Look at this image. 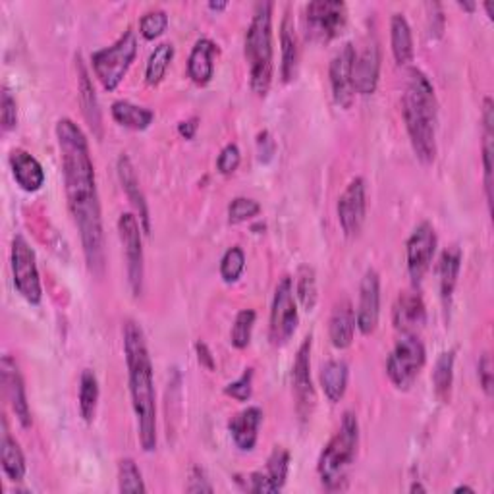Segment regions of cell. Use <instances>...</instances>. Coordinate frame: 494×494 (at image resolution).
I'll list each match as a JSON object with an SVG mask.
<instances>
[{"label": "cell", "mask_w": 494, "mask_h": 494, "mask_svg": "<svg viewBox=\"0 0 494 494\" xmlns=\"http://www.w3.org/2000/svg\"><path fill=\"white\" fill-rule=\"evenodd\" d=\"M485 8H487V12H489V16L492 18V3H485Z\"/></svg>", "instance_id": "55"}, {"label": "cell", "mask_w": 494, "mask_h": 494, "mask_svg": "<svg viewBox=\"0 0 494 494\" xmlns=\"http://www.w3.org/2000/svg\"><path fill=\"white\" fill-rule=\"evenodd\" d=\"M483 168H485V192L489 209H492V153H494V105L487 97L483 105Z\"/></svg>", "instance_id": "33"}, {"label": "cell", "mask_w": 494, "mask_h": 494, "mask_svg": "<svg viewBox=\"0 0 494 494\" xmlns=\"http://www.w3.org/2000/svg\"><path fill=\"white\" fill-rule=\"evenodd\" d=\"M381 76V49L375 39L367 41L361 51H356L352 81L354 91L359 95H373Z\"/></svg>", "instance_id": "19"}, {"label": "cell", "mask_w": 494, "mask_h": 494, "mask_svg": "<svg viewBox=\"0 0 494 494\" xmlns=\"http://www.w3.org/2000/svg\"><path fill=\"white\" fill-rule=\"evenodd\" d=\"M359 446V423L354 412H346L342 423L334 437L323 448L317 461V471L321 477V483L327 490H342L347 483Z\"/></svg>", "instance_id": "5"}, {"label": "cell", "mask_w": 494, "mask_h": 494, "mask_svg": "<svg viewBox=\"0 0 494 494\" xmlns=\"http://www.w3.org/2000/svg\"><path fill=\"white\" fill-rule=\"evenodd\" d=\"M427 352L417 334H404L386 359V375L396 388L408 390L423 371Z\"/></svg>", "instance_id": "7"}, {"label": "cell", "mask_w": 494, "mask_h": 494, "mask_svg": "<svg viewBox=\"0 0 494 494\" xmlns=\"http://www.w3.org/2000/svg\"><path fill=\"white\" fill-rule=\"evenodd\" d=\"M479 383H481V388L487 396H492V359L489 354H483V357L479 359Z\"/></svg>", "instance_id": "47"}, {"label": "cell", "mask_w": 494, "mask_h": 494, "mask_svg": "<svg viewBox=\"0 0 494 494\" xmlns=\"http://www.w3.org/2000/svg\"><path fill=\"white\" fill-rule=\"evenodd\" d=\"M240 163H242V153L238 149V145L228 143L221 151L219 158H216V168H219V172L224 174V176H230V174H234L238 170Z\"/></svg>", "instance_id": "44"}, {"label": "cell", "mask_w": 494, "mask_h": 494, "mask_svg": "<svg viewBox=\"0 0 494 494\" xmlns=\"http://www.w3.org/2000/svg\"><path fill=\"white\" fill-rule=\"evenodd\" d=\"M338 223L347 238L359 234L367 214V185L361 176L354 178L346 185V190L338 197Z\"/></svg>", "instance_id": "14"}, {"label": "cell", "mask_w": 494, "mask_h": 494, "mask_svg": "<svg viewBox=\"0 0 494 494\" xmlns=\"http://www.w3.org/2000/svg\"><path fill=\"white\" fill-rule=\"evenodd\" d=\"M10 166H12L14 180H16V184L24 192L35 194L43 185H45V180H47L45 170H43L41 163L32 153H27L24 149H14L10 153Z\"/></svg>", "instance_id": "23"}, {"label": "cell", "mask_w": 494, "mask_h": 494, "mask_svg": "<svg viewBox=\"0 0 494 494\" xmlns=\"http://www.w3.org/2000/svg\"><path fill=\"white\" fill-rule=\"evenodd\" d=\"M263 410L252 405L238 412L228 421V432L242 452H252L259 439V427L263 423Z\"/></svg>", "instance_id": "22"}, {"label": "cell", "mask_w": 494, "mask_h": 494, "mask_svg": "<svg viewBox=\"0 0 494 494\" xmlns=\"http://www.w3.org/2000/svg\"><path fill=\"white\" fill-rule=\"evenodd\" d=\"M461 250L458 245H450L442 252L439 261V282H441V298L444 301V308H448L452 301L454 290L458 284V276L461 271Z\"/></svg>", "instance_id": "27"}, {"label": "cell", "mask_w": 494, "mask_h": 494, "mask_svg": "<svg viewBox=\"0 0 494 494\" xmlns=\"http://www.w3.org/2000/svg\"><path fill=\"white\" fill-rule=\"evenodd\" d=\"M272 8L265 0L255 6L253 18L245 33V62L250 66V85L253 93L265 97L272 83L274 51H272Z\"/></svg>", "instance_id": "4"}, {"label": "cell", "mask_w": 494, "mask_h": 494, "mask_svg": "<svg viewBox=\"0 0 494 494\" xmlns=\"http://www.w3.org/2000/svg\"><path fill=\"white\" fill-rule=\"evenodd\" d=\"M311 346H313V337H305L301 346L298 347V354L292 366V388H294V396H296V410L298 415L308 421L315 410V386L311 379Z\"/></svg>", "instance_id": "13"}, {"label": "cell", "mask_w": 494, "mask_h": 494, "mask_svg": "<svg viewBox=\"0 0 494 494\" xmlns=\"http://www.w3.org/2000/svg\"><path fill=\"white\" fill-rule=\"evenodd\" d=\"M197 129H199V119L197 116H192V119H187L184 122L178 124V134L185 139H194L195 134H197Z\"/></svg>", "instance_id": "50"}, {"label": "cell", "mask_w": 494, "mask_h": 494, "mask_svg": "<svg viewBox=\"0 0 494 494\" xmlns=\"http://www.w3.org/2000/svg\"><path fill=\"white\" fill-rule=\"evenodd\" d=\"M253 369L252 367H247L242 376L238 381L234 383H230L226 388H224V394L230 396V398H234L238 402H247L252 398L253 394Z\"/></svg>", "instance_id": "43"}, {"label": "cell", "mask_w": 494, "mask_h": 494, "mask_svg": "<svg viewBox=\"0 0 494 494\" xmlns=\"http://www.w3.org/2000/svg\"><path fill=\"white\" fill-rule=\"evenodd\" d=\"M347 379H350V369L342 359H330L321 367V386L325 396L337 404L344 398L347 390Z\"/></svg>", "instance_id": "31"}, {"label": "cell", "mask_w": 494, "mask_h": 494, "mask_svg": "<svg viewBox=\"0 0 494 494\" xmlns=\"http://www.w3.org/2000/svg\"><path fill=\"white\" fill-rule=\"evenodd\" d=\"M456 494H460V492H471V494H475V490L471 489V487H466V485H461V487H458L456 490H454Z\"/></svg>", "instance_id": "54"}, {"label": "cell", "mask_w": 494, "mask_h": 494, "mask_svg": "<svg viewBox=\"0 0 494 494\" xmlns=\"http://www.w3.org/2000/svg\"><path fill=\"white\" fill-rule=\"evenodd\" d=\"M228 6V3H209L211 10H224Z\"/></svg>", "instance_id": "53"}, {"label": "cell", "mask_w": 494, "mask_h": 494, "mask_svg": "<svg viewBox=\"0 0 494 494\" xmlns=\"http://www.w3.org/2000/svg\"><path fill=\"white\" fill-rule=\"evenodd\" d=\"M245 269V253L240 245L230 247L221 259V276L226 284H234Z\"/></svg>", "instance_id": "40"}, {"label": "cell", "mask_w": 494, "mask_h": 494, "mask_svg": "<svg viewBox=\"0 0 494 494\" xmlns=\"http://www.w3.org/2000/svg\"><path fill=\"white\" fill-rule=\"evenodd\" d=\"M458 6L463 8V10H468V12H473L477 8L475 3H466V0H463V3H458Z\"/></svg>", "instance_id": "51"}, {"label": "cell", "mask_w": 494, "mask_h": 494, "mask_svg": "<svg viewBox=\"0 0 494 494\" xmlns=\"http://www.w3.org/2000/svg\"><path fill=\"white\" fill-rule=\"evenodd\" d=\"M219 54V45L213 39H199L187 61V76L197 85H207L214 74V56Z\"/></svg>", "instance_id": "25"}, {"label": "cell", "mask_w": 494, "mask_h": 494, "mask_svg": "<svg viewBox=\"0 0 494 494\" xmlns=\"http://www.w3.org/2000/svg\"><path fill=\"white\" fill-rule=\"evenodd\" d=\"M124 354L132 394L134 413L138 419V437L143 452H153L157 448V394L153 361L145 342L141 327L132 321L124 325Z\"/></svg>", "instance_id": "2"}, {"label": "cell", "mask_w": 494, "mask_h": 494, "mask_svg": "<svg viewBox=\"0 0 494 494\" xmlns=\"http://www.w3.org/2000/svg\"><path fill=\"white\" fill-rule=\"evenodd\" d=\"M354 334H356L354 305L347 298H342L332 309L330 321H328V337L334 347L346 350V347L352 346Z\"/></svg>", "instance_id": "24"}, {"label": "cell", "mask_w": 494, "mask_h": 494, "mask_svg": "<svg viewBox=\"0 0 494 494\" xmlns=\"http://www.w3.org/2000/svg\"><path fill=\"white\" fill-rule=\"evenodd\" d=\"M76 68H78V91H80V103H81V110L87 124L91 126L93 134L97 138L103 136V116H100V109H99V99L95 95V87L91 83L90 71H87L81 56L76 58Z\"/></svg>", "instance_id": "26"}, {"label": "cell", "mask_w": 494, "mask_h": 494, "mask_svg": "<svg viewBox=\"0 0 494 494\" xmlns=\"http://www.w3.org/2000/svg\"><path fill=\"white\" fill-rule=\"evenodd\" d=\"M356 58V47L354 43H346V45L337 52L330 62V85H332V97L337 100V105L342 109H350L354 105V81H352V68Z\"/></svg>", "instance_id": "17"}, {"label": "cell", "mask_w": 494, "mask_h": 494, "mask_svg": "<svg viewBox=\"0 0 494 494\" xmlns=\"http://www.w3.org/2000/svg\"><path fill=\"white\" fill-rule=\"evenodd\" d=\"M255 318H257V315L253 309H242L236 315V321H234V325H232V330H230V342H232V346L238 347V350H243V347L250 346Z\"/></svg>", "instance_id": "39"}, {"label": "cell", "mask_w": 494, "mask_h": 494, "mask_svg": "<svg viewBox=\"0 0 494 494\" xmlns=\"http://www.w3.org/2000/svg\"><path fill=\"white\" fill-rule=\"evenodd\" d=\"M0 120H3V129L10 132V129L16 128L18 124V107L16 99L12 97L10 90H3V100H0Z\"/></svg>", "instance_id": "45"}, {"label": "cell", "mask_w": 494, "mask_h": 494, "mask_svg": "<svg viewBox=\"0 0 494 494\" xmlns=\"http://www.w3.org/2000/svg\"><path fill=\"white\" fill-rule=\"evenodd\" d=\"M299 325V313L294 292V280L290 276L276 284L274 298L271 305V325L269 338L272 346H284L294 337Z\"/></svg>", "instance_id": "8"}, {"label": "cell", "mask_w": 494, "mask_h": 494, "mask_svg": "<svg viewBox=\"0 0 494 494\" xmlns=\"http://www.w3.org/2000/svg\"><path fill=\"white\" fill-rule=\"evenodd\" d=\"M0 375H3V386H5V396L10 404V408L20 421L24 429L32 427V410H29L27 396H25V385L24 376L20 373V367L16 359L12 356H5L0 361Z\"/></svg>", "instance_id": "18"}, {"label": "cell", "mask_w": 494, "mask_h": 494, "mask_svg": "<svg viewBox=\"0 0 494 494\" xmlns=\"http://www.w3.org/2000/svg\"><path fill=\"white\" fill-rule=\"evenodd\" d=\"M141 224L134 213H124L119 219V236L124 247L128 284L134 298L143 294L145 280V263H143V242H141Z\"/></svg>", "instance_id": "11"}, {"label": "cell", "mask_w": 494, "mask_h": 494, "mask_svg": "<svg viewBox=\"0 0 494 494\" xmlns=\"http://www.w3.org/2000/svg\"><path fill=\"white\" fill-rule=\"evenodd\" d=\"M437 232L434 226L427 221L415 226L412 236L405 243V257H408V272L413 286L423 282L427 271L431 269L432 257L437 253Z\"/></svg>", "instance_id": "12"}, {"label": "cell", "mask_w": 494, "mask_h": 494, "mask_svg": "<svg viewBox=\"0 0 494 494\" xmlns=\"http://www.w3.org/2000/svg\"><path fill=\"white\" fill-rule=\"evenodd\" d=\"M172 58H174L172 43H161V45H157L149 56L147 68H145V81L149 85L161 83L163 78L166 76V70L172 62Z\"/></svg>", "instance_id": "36"}, {"label": "cell", "mask_w": 494, "mask_h": 494, "mask_svg": "<svg viewBox=\"0 0 494 494\" xmlns=\"http://www.w3.org/2000/svg\"><path fill=\"white\" fill-rule=\"evenodd\" d=\"M347 24V6L340 0H313L305 6L308 37L318 43L337 39Z\"/></svg>", "instance_id": "10"}, {"label": "cell", "mask_w": 494, "mask_h": 494, "mask_svg": "<svg viewBox=\"0 0 494 494\" xmlns=\"http://www.w3.org/2000/svg\"><path fill=\"white\" fill-rule=\"evenodd\" d=\"M195 352H197V359H199L201 366L209 371H214V357H213V352L209 350V346L199 340L195 344Z\"/></svg>", "instance_id": "49"}, {"label": "cell", "mask_w": 494, "mask_h": 494, "mask_svg": "<svg viewBox=\"0 0 494 494\" xmlns=\"http://www.w3.org/2000/svg\"><path fill=\"white\" fill-rule=\"evenodd\" d=\"M257 153L261 163H269L276 153V143L267 129L257 136Z\"/></svg>", "instance_id": "48"}, {"label": "cell", "mask_w": 494, "mask_h": 494, "mask_svg": "<svg viewBox=\"0 0 494 494\" xmlns=\"http://www.w3.org/2000/svg\"><path fill=\"white\" fill-rule=\"evenodd\" d=\"M99 381L97 375L91 369H83L80 376V413L85 423H93L97 415V405H99Z\"/></svg>", "instance_id": "34"}, {"label": "cell", "mask_w": 494, "mask_h": 494, "mask_svg": "<svg viewBox=\"0 0 494 494\" xmlns=\"http://www.w3.org/2000/svg\"><path fill=\"white\" fill-rule=\"evenodd\" d=\"M410 492H412V494H415V492H427V489H425L423 485H421V483H413V485L410 487Z\"/></svg>", "instance_id": "52"}, {"label": "cell", "mask_w": 494, "mask_h": 494, "mask_svg": "<svg viewBox=\"0 0 494 494\" xmlns=\"http://www.w3.org/2000/svg\"><path fill=\"white\" fill-rule=\"evenodd\" d=\"M0 461H3V471L10 481L18 483L25 477V456L18 441L12 437L6 429V421H3V441H0Z\"/></svg>", "instance_id": "30"}, {"label": "cell", "mask_w": 494, "mask_h": 494, "mask_svg": "<svg viewBox=\"0 0 494 494\" xmlns=\"http://www.w3.org/2000/svg\"><path fill=\"white\" fill-rule=\"evenodd\" d=\"M119 489L120 492H147V487H145L143 475L138 468V463L132 458H124L119 463Z\"/></svg>", "instance_id": "38"}, {"label": "cell", "mask_w": 494, "mask_h": 494, "mask_svg": "<svg viewBox=\"0 0 494 494\" xmlns=\"http://www.w3.org/2000/svg\"><path fill=\"white\" fill-rule=\"evenodd\" d=\"M10 263H12V276L14 286L20 292V296L32 305H39L43 299V286L41 276L37 269V257L32 250V245L22 234H16L12 240V252H10Z\"/></svg>", "instance_id": "9"}, {"label": "cell", "mask_w": 494, "mask_h": 494, "mask_svg": "<svg viewBox=\"0 0 494 494\" xmlns=\"http://www.w3.org/2000/svg\"><path fill=\"white\" fill-rule=\"evenodd\" d=\"M296 298L305 311H313L317 305V274L309 265H301L296 276Z\"/></svg>", "instance_id": "37"}, {"label": "cell", "mask_w": 494, "mask_h": 494, "mask_svg": "<svg viewBox=\"0 0 494 494\" xmlns=\"http://www.w3.org/2000/svg\"><path fill=\"white\" fill-rule=\"evenodd\" d=\"M116 170H119V180L122 184V190H124L128 201L132 203L136 213H138V219H139V224H141L143 232H145V234H151V214H149L147 199H145V195H143L136 168H134L132 161H129L128 155L122 153L119 157Z\"/></svg>", "instance_id": "20"}, {"label": "cell", "mask_w": 494, "mask_h": 494, "mask_svg": "<svg viewBox=\"0 0 494 494\" xmlns=\"http://www.w3.org/2000/svg\"><path fill=\"white\" fill-rule=\"evenodd\" d=\"M290 471V454L282 446H276L269 460L265 471H253L245 479V490L255 494H274L280 492L286 485Z\"/></svg>", "instance_id": "15"}, {"label": "cell", "mask_w": 494, "mask_h": 494, "mask_svg": "<svg viewBox=\"0 0 494 494\" xmlns=\"http://www.w3.org/2000/svg\"><path fill=\"white\" fill-rule=\"evenodd\" d=\"M110 114L116 124L136 129V132L147 129L155 120V112L151 109L134 105L129 103V100H114L110 107Z\"/></svg>", "instance_id": "32"}, {"label": "cell", "mask_w": 494, "mask_h": 494, "mask_svg": "<svg viewBox=\"0 0 494 494\" xmlns=\"http://www.w3.org/2000/svg\"><path fill=\"white\" fill-rule=\"evenodd\" d=\"M280 47H282V64L280 74L284 81H292L298 74V61H299V49H298V37L294 20L286 12V16L280 24Z\"/></svg>", "instance_id": "29"}, {"label": "cell", "mask_w": 494, "mask_h": 494, "mask_svg": "<svg viewBox=\"0 0 494 494\" xmlns=\"http://www.w3.org/2000/svg\"><path fill=\"white\" fill-rule=\"evenodd\" d=\"M138 56V37L132 29H126L120 39L110 47L99 49L91 54L95 76L103 83L107 91H114L126 78L129 66Z\"/></svg>", "instance_id": "6"}, {"label": "cell", "mask_w": 494, "mask_h": 494, "mask_svg": "<svg viewBox=\"0 0 494 494\" xmlns=\"http://www.w3.org/2000/svg\"><path fill=\"white\" fill-rule=\"evenodd\" d=\"M261 213V205L252 197H234L228 205V221L230 224H242L255 219Z\"/></svg>", "instance_id": "42"}, {"label": "cell", "mask_w": 494, "mask_h": 494, "mask_svg": "<svg viewBox=\"0 0 494 494\" xmlns=\"http://www.w3.org/2000/svg\"><path fill=\"white\" fill-rule=\"evenodd\" d=\"M392 323L402 334H415L427 323V308L423 298L415 290L398 296L392 309Z\"/></svg>", "instance_id": "21"}, {"label": "cell", "mask_w": 494, "mask_h": 494, "mask_svg": "<svg viewBox=\"0 0 494 494\" xmlns=\"http://www.w3.org/2000/svg\"><path fill=\"white\" fill-rule=\"evenodd\" d=\"M390 45L398 66H405L413 61V33L404 14H394L390 20Z\"/></svg>", "instance_id": "28"}, {"label": "cell", "mask_w": 494, "mask_h": 494, "mask_svg": "<svg viewBox=\"0 0 494 494\" xmlns=\"http://www.w3.org/2000/svg\"><path fill=\"white\" fill-rule=\"evenodd\" d=\"M187 492H213V485L209 483V477L205 473V470L195 466L192 468V473H190V481H187V487H185Z\"/></svg>", "instance_id": "46"}, {"label": "cell", "mask_w": 494, "mask_h": 494, "mask_svg": "<svg viewBox=\"0 0 494 494\" xmlns=\"http://www.w3.org/2000/svg\"><path fill=\"white\" fill-rule=\"evenodd\" d=\"M381 317V276L375 269H369L361 279L359 303L356 313V327L361 334H373Z\"/></svg>", "instance_id": "16"}, {"label": "cell", "mask_w": 494, "mask_h": 494, "mask_svg": "<svg viewBox=\"0 0 494 494\" xmlns=\"http://www.w3.org/2000/svg\"><path fill=\"white\" fill-rule=\"evenodd\" d=\"M402 114L417 158L423 165L434 163V158H437L439 103L431 80L417 68L410 70L408 74V83H405L402 97Z\"/></svg>", "instance_id": "3"}, {"label": "cell", "mask_w": 494, "mask_h": 494, "mask_svg": "<svg viewBox=\"0 0 494 494\" xmlns=\"http://www.w3.org/2000/svg\"><path fill=\"white\" fill-rule=\"evenodd\" d=\"M454 361L456 354L454 350L442 352L434 363V371H432V386L437 396L442 402L450 400V394H452V383H454Z\"/></svg>", "instance_id": "35"}, {"label": "cell", "mask_w": 494, "mask_h": 494, "mask_svg": "<svg viewBox=\"0 0 494 494\" xmlns=\"http://www.w3.org/2000/svg\"><path fill=\"white\" fill-rule=\"evenodd\" d=\"M56 139L62 157L68 209L80 232L87 269L93 276L105 274V228L97 190L95 165L83 129L70 119L56 122Z\"/></svg>", "instance_id": "1"}, {"label": "cell", "mask_w": 494, "mask_h": 494, "mask_svg": "<svg viewBox=\"0 0 494 494\" xmlns=\"http://www.w3.org/2000/svg\"><path fill=\"white\" fill-rule=\"evenodd\" d=\"M166 27H168V14L161 8L147 10L139 20V33L147 41L161 37L166 32Z\"/></svg>", "instance_id": "41"}]
</instances>
